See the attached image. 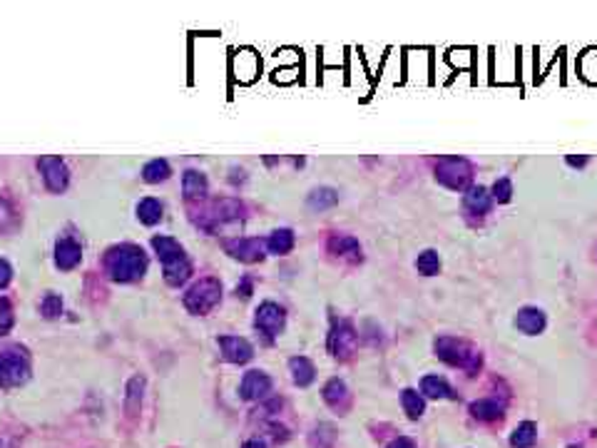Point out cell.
<instances>
[{
    "instance_id": "1",
    "label": "cell",
    "mask_w": 597,
    "mask_h": 448,
    "mask_svg": "<svg viewBox=\"0 0 597 448\" xmlns=\"http://www.w3.org/2000/svg\"><path fill=\"white\" fill-rule=\"evenodd\" d=\"M103 266H105V274H108L113 281L133 284V281H140L145 274H147L150 256L145 254V249L140 244L123 241V244H115L105 251Z\"/></svg>"
},
{
    "instance_id": "2",
    "label": "cell",
    "mask_w": 597,
    "mask_h": 448,
    "mask_svg": "<svg viewBox=\"0 0 597 448\" xmlns=\"http://www.w3.org/2000/svg\"><path fill=\"white\" fill-rule=\"evenodd\" d=\"M152 246L155 254L162 261V271H165V281L170 286H182L192 274V259L185 251V246L170 234L152 236Z\"/></svg>"
},
{
    "instance_id": "3",
    "label": "cell",
    "mask_w": 597,
    "mask_h": 448,
    "mask_svg": "<svg viewBox=\"0 0 597 448\" xmlns=\"http://www.w3.org/2000/svg\"><path fill=\"white\" fill-rule=\"evenodd\" d=\"M246 214L244 204L234 197H219L212 202V207H197L192 209V222L204 231H219L222 226L232 224V222H242Z\"/></svg>"
},
{
    "instance_id": "4",
    "label": "cell",
    "mask_w": 597,
    "mask_h": 448,
    "mask_svg": "<svg viewBox=\"0 0 597 448\" xmlns=\"http://www.w3.org/2000/svg\"><path fill=\"white\" fill-rule=\"evenodd\" d=\"M433 349H436L438 359L446 361L448 366L463 369L468 376H475L480 371V366H483V354L473 344H468L465 339H458V336H438Z\"/></svg>"
},
{
    "instance_id": "5",
    "label": "cell",
    "mask_w": 597,
    "mask_h": 448,
    "mask_svg": "<svg viewBox=\"0 0 597 448\" xmlns=\"http://www.w3.org/2000/svg\"><path fill=\"white\" fill-rule=\"evenodd\" d=\"M30 374H33V366H30V356L25 346L13 344L0 349V389L23 386L30 379Z\"/></svg>"
},
{
    "instance_id": "6",
    "label": "cell",
    "mask_w": 597,
    "mask_h": 448,
    "mask_svg": "<svg viewBox=\"0 0 597 448\" xmlns=\"http://www.w3.org/2000/svg\"><path fill=\"white\" fill-rule=\"evenodd\" d=\"M436 179L453 192H465L473 182V165L458 155H448L436 162Z\"/></svg>"
},
{
    "instance_id": "7",
    "label": "cell",
    "mask_w": 597,
    "mask_h": 448,
    "mask_svg": "<svg viewBox=\"0 0 597 448\" xmlns=\"http://www.w3.org/2000/svg\"><path fill=\"white\" fill-rule=\"evenodd\" d=\"M222 299V284L219 279H214V276H204V279L194 281V284L187 289L185 294V306L190 309V314H207V311H212L217 304H219Z\"/></svg>"
},
{
    "instance_id": "8",
    "label": "cell",
    "mask_w": 597,
    "mask_h": 448,
    "mask_svg": "<svg viewBox=\"0 0 597 448\" xmlns=\"http://www.w3.org/2000/svg\"><path fill=\"white\" fill-rule=\"evenodd\" d=\"M284 326H286V309L281 304L266 299L256 306L254 329H256V334L264 339V344H274L276 336L284 331Z\"/></svg>"
},
{
    "instance_id": "9",
    "label": "cell",
    "mask_w": 597,
    "mask_h": 448,
    "mask_svg": "<svg viewBox=\"0 0 597 448\" xmlns=\"http://www.w3.org/2000/svg\"><path fill=\"white\" fill-rule=\"evenodd\" d=\"M261 75V58L251 48H237L229 58V78L237 85H251Z\"/></svg>"
},
{
    "instance_id": "10",
    "label": "cell",
    "mask_w": 597,
    "mask_h": 448,
    "mask_svg": "<svg viewBox=\"0 0 597 448\" xmlns=\"http://www.w3.org/2000/svg\"><path fill=\"white\" fill-rule=\"evenodd\" d=\"M326 346L338 361H348L353 354H356L358 346V334L353 331L351 321H333L331 331H328Z\"/></svg>"
},
{
    "instance_id": "11",
    "label": "cell",
    "mask_w": 597,
    "mask_h": 448,
    "mask_svg": "<svg viewBox=\"0 0 597 448\" xmlns=\"http://www.w3.org/2000/svg\"><path fill=\"white\" fill-rule=\"evenodd\" d=\"M38 170L43 174L45 187L53 194H63L70 187V170L65 165V160L58 157V155H43V157H38Z\"/></svg>"
},
{
    "instance_id": "12",
    "label": "cell",
    "mask_w": 597,
    "mask_h": 448,
    "mask_svg": "<svg viewBox=\"0 0 597 448\" xmlns=\"http://www.w3.org/2000/svg\"><path fill=\"white\" fill-rule=\"evenodd\" d=\"M224 249L244 264H256L266 256V241L259 236H234V239L224 241Z\"/></svg>"
},
{
    "instance_id": "13",
    "label": "cell",
    "mask_w": 597,
    "mask_h": 448,
    "mask_svg": "<svg viewBox=\"0 0 597 448\" xmlns=\"http://www.w3.org/2000/svg\"><path fill=\"white\" fill-rule=\"evenodd\" d=\"M269 391H271V376L264 374L261 369H251L242 376L239 396L244 401H259L264 396H269Z\"/></svg>"
},
{
    "instance_id": "14",
    "label": "cell",
    "mask_w": 597,
    "mask_h": 448,
    "mask_svg": "<svg viewBox=\"0 0 597 448\" xmlns=\"http://www.w3.org/2000/svg\"><path fill=\"white\" fill-rule=\"evenodd\" d=\"M219 349H222L224 361H229V364H246V361H251V356H254V349H251L249 341H246L244 336H237V334L219 336Z\"/></svg>"
},
{
    "instance_id": "15",
    "label": "cell",
    "mask_w": 597,
    "mask_h": 448,
    "mask_svg": "<svg viewBox=\"0 0 597 448\" xmlns=\"http://www.w3.org/2000/svg\"><path fill=\"white\" fill-rule=\"evenodd\" d=\"M53 259L60 271H70L80 264V259H83V246H80L78 239H73V236H60V239L55 241Z\"/></svg>"
},
{
    "instance_id": "16",
    "label": "cell",
    "mask_w": 597,
    "mask_h": 448,
    "mask_svg": "<svg viewBox=\"0 0 597 448\" xmlns=\"http://www.w3.org/2000/svg\"><path fill=\"white\" fill-rule=\"evenodd\" d=\"M463 209L468 214H478V217L490 214V209H493V194H490V189H485L483 184H470V189H465L463 194Z\"/></svg>"
},
{
    "instance_id": "17",
    "label": "cell",
    "mask_w": 597,
    "mask_h": 448,
    "mask_svg": "<svg viewBox=\"0 0 597 448\" xmlns=\"http://www.w3.org/2000/svg\"><path fill=\"white\" fill-rule=\"evenodd\" d=\"M515 326H518V331H523V334L538 336V334H543L545 326H548V316H545V311L538 309V306H523V309L515 314Z\"/></svg>"
},
{
    "instance_id": "18",
    "label": "cell",
    "mask_w": 597,
    "mask_h": 448,
    "mask_svg": "<svg viewBox=\"0 0 597 448\" xmlns=\"http://www.w3.org/2000/svg\"><path fill=\"white\" fill-rule=\"evenodd\" d=\"M321 396L328 404V409H333L336 414H346L351 409V394H348L346 384L341 379H328L321 389Z\"/></svg>"
},
{
    "instance_id": "19",
    "label": "cell",
    "mask_w": 597,
    "mask_h": 448,
    "mask_svg": "<svg viewBox=\"0 0 597 448\" xmlns=\"http://www.w3.org/2000/svg\"><path fill=\"white\" fill-rule=\"evenodd\" d=\"M326 249L328 254L333 256H341V259H348V261H361L363 254H361V244H358L356 236L351 234H331L326 241Z\"/></svg>"
},
{
    "instance_id": "20",
    "label": "cell",
    "mask_w": 597,
    "mask_h": 448,
    "mask_svg": "<svg viewBox=\"0 0 597 448\" xmlns=\"http://www.w3.org/2000/svg\"><path fill=\"white\" fill-rule=\"evenodd\" d=\"M403 63H406L403 75L411 83H426V75L431 73V58H428L426 50H406Z\"/></svg>"
},
{
    "instance_id": "21",
    "label": "cell",
    "mask_w": 597,
    "mask_h": 448,
    "mask_svg": "<svg viewBox=\"0 0 597 448\" xmlns=\"http://www.w3.org/2000/svg\"><path fill=\"white\" fill-rule=\"evenodd\" d=\"M142 399H145V376H133L125 386V416L128 419H137L142 411Z\"/></svg>"
},
{
    "instance_id": "22",
    "label": "cell",
    "mask_w": 597,
    "mask_h": 448,
    "mask_svg": "<svg viewBox=\"0 0 597 448\" xmlns=\"http://www.w3.org/2000/svg\"><path fill=\"white\" fill-rule=\"evenodd\" d=\"M209 189V182H207V174L199 172V170H185L182 174V192H185L187 199H202Z\"/></svg>"
},
{
    "instance_id": "23",
    "label": "cell",
    "mask_w": 597,
    "mask_h": 448,
    "mask_svg": "<svg viewBox=\"0 0 597 448\" xmlns=\"http://www.w3.org/2000/svg\"><path fill=\"white\" fill-rule=\"evenodd\" d=\"M289 371H291V379H294L296 386H308V384H313V379H316V366H313V361H308L306 356H291Z\"/></svg>"
},
{
    "instance_id": "24",
    "label": "cell",
    "mask_w": 597,
    "mask_h": 448,
    "mask_svg": "<svg viewBox=\"0 0 597 448\" xmlns=\"http://www.w3.org/2000/svg\"><path fill=\"white\" fill-rule=\"evenodd\" d=\"M421 394L428 396V399H455L453 389H450V384L443 376H423L421 379Z\"/></svg>"
},
{
    "instance_id": "25",
    "label": "cell",
    "mask_w": 597,
    "mask_h": 448,
    "mask_svg": "<svg viewBox=\"0 0 597 448\" xmlns=\"http://www.w3.org/2000/svg\"><path fill=\"white\" fill-rule=\"evenodd\" d=\"M162 217H165V207H162V202L157 197H145L137 202V219L145 226L160 224Z\"/></svg>"
},
{
    "instance_id": "26",
    "label": "cell",
    "mask_w": 597,
    "mask_h": 448,
    "mask_svg": "<svg viewBox=\"0 0 597 448\" xmlns=\"http://www.w3.org/2000/svg\"><path fill=\"white\" fill-rule=\"evenodd\" d=\"M470 416L478 421H498L503 419V404L495 399H478L470 404Z\"/></svg>"
},
{
    "instance_id": "27",
    "label": "cell",
    "mask_w": 597,
    "mask_h": 448,
    "mask_svg": "<svg viewBox=\"0 0 597 448\" xmlns=\"http://www.w3.org/2000/svg\"><path fill=\"white\" fill-rule=\"evenodd\" d=\"M18 224L20 214L15 202L10 197H5V194H0V234H10V231L18 229Z\"/></svg>"
},
{
    "instance_id": "28",
    "label": "cell",
    "mask_w": 597,
    "mask_h": 448,
    "mask_svg": "<svg viewBox=\"0 0 597 448\" xmlns=\"http://www.w3.org/2000/svg\"><path fill=\"white\" fill-rule=\"evenodd\" d=\"M338 202V192L333 187H316L308 192L306 204L313 209V212H323V209L333 207Z\"/></svg>"
},
{
    "instance_id": "29",
    "label": "cell",
    "mask_w": 597,
    "mask_h": 448,
    "mask_svg": "<svg viewBox=\"0 0 597 448\" xmlns=\"http://www.w3.org/2000/svg\"><path fill=\"white\" fill-rule=\"evenodd\" d=\"M401 406H403V411H406L408 419L418 421L423 416V411H426V399H423V394H418L416 389H403Z\"/></svg>"
},
{
    "instance_id": "30",
    "label": "cell",
    "mask_w": 597,
    "mask_h": 448,
    "mask_svg": "<svg viewBox=\"0 0 597 448\" xmlns=\"http://www.w3.org/2000/svg\"><path fill=\"white\" fill-rule=\"evenodd\" d=\"M294 249V231L281 226V229H274L266 239V251L271 254H286V251Z\"/></svg>"
},
{
    "instance_id": "31",
    "label": "cell",
    "mask_w": 597,
    "mask_h": 448,
    "mask_svg": "<svg viewBox=\"0 0 597 448\" xmlns=\"http://www.w3.org/2000/svg\"><path fill=\"white\" fill-rule=\"evenodd\" d=\"M538 441V426L533 421H523L518 424V429L510 434V446L513 448H533Z\"/></svg>"
},
{
    "instance_id": "32",
    "label": "cell",
    "mask_w": 597,
    "mask_h": 448,
    "mask_svg": "<svg viewBox=\"0 0 597 448\" xmlns=\"http://www.w3.org/2000/svg\"><path fill=\"white\" fill-rule=\"evenodd\" d=\"M170 174H172V167H170V162H167L165 157L150 160V162L145 165V170H142V179H145V182H150V184L165 182Z\"/></svg>"
},
{
    "instance_id": "33",
    "label": "cell",
    "mask_w": 597,
    "mask_h": 448,
    "mask_svg": "<svg viewBox=\"0 0 597 448\" xmlns=\"http://www.w3.org/2000/svg\"><path fill=\"white\" fill-rule=\"evenodd\" d=\"M416 269L421 271L423 276H433L441 271V256H438L436 249H423L416 259Z\"/></svg>"
},
{
    "instance_id": "34",
    "label": "cell",
    "mask_w": 597,
    "mask_h": 448,
    "mask_svg": "<svg viewBox=\"0 0 597 448\" xmlns=\"http://www.w3.org/2000/svg\"><path fill=\"white\" fill-rule=\"evenodd\" d=\"M40 314L45 316V319H58L60 314H63V296L55 294V291H50V294L43 296V301H40Z\"/></svg>"
},
{
    "instance_id": "35",
    "label": "cell",
    "mask_w": 597,
    "mask_h": 448,
    "mask_svg": "<svg viewBox=\"0 0 597 448\" xmlns=\"http://www.w3.org/2000/svg\"><path fill=\"white\" fill-rule=\"evenodd\" d=\"M333 441H336V429L331 424H318L316 431L311 434L313 448H331Z\"/></svg>"
},
{
    "instance_id": "36",
    "label": "cell",
    "mask_w": 597,
    "mask_h": 448,
    "mask_svg": "<svg viewBox=\"0 0 597 448\" xmlns=\"http://www.w3.org/2000/svg\"><path fill=\"white\" fill-rule=\"evenodd\" d=\"M580 75H583L588 83H597V50H585L580 55Z\"/></svg>"
},
{
    "instance_id": "37",
    "label": "cell",
    "mask_w": 597,
    "mask_h": 448,
    "mask_svg": "<svg viewBox=\"0 0 597 448\" xmlns=\"http://www.w3.org/2000/svg\"><path fill=\"white\" fill-rule=\"evenodd\" d=\"M15 324V314H13V304H10L8 296H0V336L10 334Z\"/></svg>"
},
{
    "instance_id": "38",
    "label": "cell",
    "mask_w": 597,
    "mask_h": 448,
    "mask_svg": "<svg viewBox=\"0 0 597 448\" xmlns=\"http://www.w3.org/2000/svg\"><path fill=\"white\" fill-rule=\"evenodd\" d=\"M490 194H493V202H498V204H508L510 199H513V182H510L508 177H500L498 182L493 184V189H490Z\"/></svg>"
},
{
    "instance_id": "39",
    "label": "cell",
    "mask_w": 597,
    "mask_h": 448,
    "mask_svg": "<svg viewBox=\"0 0 597 448\" xmlns=\"http://www.w3.org/2000/svg\"><path fill=\"white\" fill-rule=\"evenodd\" d=\"M271 80H274L276 85H286V83H296L298 80V65L294 68H279L271 73Z\"/></svg>"
},
{
    "instance_id": "40",
    "label": "cell",
    "mask_w": 597,
    "mask_h": 448,
    "mask_svg": "<svg viewBox=\"0 0 597 448\" xmlns=\"http://www.w3.org/2000/svg\"><path fill=\"white\" fill-rule=\"evenodd\" d=\"M470 50H450L448 60L458 68V65H463V68H468L470 63H473V55H468Z\"/></svg>"
},
{
    "instance_id": "41",
    "label": "cell",
    "mask_w": 597,
    "mask_h": 448,
    "mask_svg": "<svg viewBox=\"0 0 597 448\" xmlns=\"http://www.w3.org/2000/svg\"><path fill=\"white\" fill-rule=\"evenodd\" d=\"M10 281H13V266L8 259H0V289H5Z\"/></svg>"
},
{
    "instance_id": "42",
    "label": "cell",
    "mask_w": 597,
    "mask_h": 448,
    "mask_svg": "<svg viewBox=\"0 0 597 448\" xmlns=\"http://www.w3.org/2000/svg\"><path fill=\"white\" fill-rule=\"evenodd\" d=\"M246 179H249V174H246V170L244 167H239V165H234V167H229V182L232 184H244Z\"/></svg>"
},
{
    "instance_id": "43",
    "label": "cell",
    "mask_w": 597,
    "mask_h": 448,
    "mask_svg": "<svg viewBox=\"0 0 597 448\" xmlns=\"http://www.w3.org/2000/svg\"><path fill=\"white\" fill-rule=\"evenodd\" d=\"M251 291H254V284H251V276H249V274L242 276L239 286H237V294H239V299H249Z\"/></svg>"
},
{
    "instance_id": "44",
    "label": "cell",
    "mask_w": 597,
    "mask_h": 448,
    "mask_svg": "<svg viewBox=\"0 0 597 448\" xmlns=\"http://www.w3.org/2000/svg\"><path fill=\"white\" fill-rule=\"evenodd\" d=\"M565 162H568L570 167H585V165L590 162V157H588V155H580V157H575V155H568V157H565Z\"/></svg>"
},
{
    "instance_id": "45",
    "label": "cell",
    "mask_w": 597,
    "mask_h": 448,
    "mask_svg": "<svg viewBox=\"0 0 597 448\" xmlns=\"http://www.w3.org/2000/svg\"><path fill=\"white\" fill-rule=\"evenodd\" d=\"M386 448H416V444H413L411 439H406V436H401V439H396V441H391Z\"/></svg>"
},
{
    "instance_id": "46",
    "label": "cell",
    "mask_w": 597,
    "mask_h": 448,
    "mask_svg": "<svg viewBox=\"0 0 597 448\" xmlns=\"http://www.w3.org/2000/svg\"><path fill=\"white\" fill-rule=\"evenodd\" d=\"M242 448H266V444H264V441H256V439H251V441H246V444L242 446Z\"/></svg>"
},
{
    "instance_id": "47",
    "label": "cell",
    "mask_w": 597,
    "mask_h": 448,
    "mask_svg": "<svg viewBox=\"0 0 597 448\" xmlns=\"http://www.w3.org/2000/svg\"><path fill=\"white\" fill-rule=\"evenodd\" d=\"M0 448H18V441H13V439H3V441H0Z\"/></svg>"
},
{
    "instance_id": "48",
    "label": "cell",
    "mask_w": 597,
    "mask_h": 448,
    "mask_svg": "<svg viewBox=\"0 0 597 448\" xmlns=\"http://www.w3.org/2000/svg\"><path fill=\"white\" fill-rule=\"evenodd\" d=\"M261 162H264L266 167H274V165L279 162V157H269V155H266V157H261Z\"/></svg>"
}]
</instances>
